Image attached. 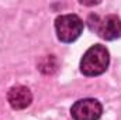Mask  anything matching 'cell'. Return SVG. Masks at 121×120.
I'll list each match as a JSON object with an SVG mask.
<instances>
[{
  "label": "cell",
  "mask_w": 121,
  "mask_h": 120,
  "mask_svg": "<svg viewBox=\"0 0 121 120\" xmlns=\"http://www.w3.org/2000/svg\"><path fill=\"white\" fill-rule=\"evenodd\" d=\"M83 21L76 14H63L55 20L56 35L62 42H73L83 31Z\"/></svg>",
  "instance_id": "cell-2"
},
{
  "label": "cell",
  "mask_w": 121,
  "mask_h": 120,
  "mask_svg": "<svg viewBox=\"0 0 121 120\" xmlns=\"http://www.w3.org/2000/svg\"><path fill=\"white\" fill-rule=\"evenodd\" d=\"M103 113L101 103L96 99H80L73 103L70 115L75 120H99Z\"/></svg>",
  "instance_id": "cell-4"
},
{
  "label": "cell",
  "mask_w": 121,
  "mask_h": 120,
  "mask_svg": "<svg viewBox=\"0 0 121 120\" xmlns=\"http://www.w3.org/2000/svg\"><path fill=\"white\" fill-rule=\"evenodd\" d=\"M7 100L10 103V106L16 110H23L26 107H28L32 102V95L31 90L27 86L23 85H17L13 86L7 93Z\"/></svg>",
  "instance_id": "cell-5"
},
{
  "label": "cell",
  "mask_w": 121,
  "mask_h": 120,
  "mask_svg": "<svg viewBox=\"0 0 121 120\" xmlns=\"http://www.w3.org/2000/svg\"><path fill=\"white\" fill-rule=\"evenodd\" d=\"M110 64V54L104 45L96 44L90 47L80 60V71L86 76H97L106 72Z\"/></svg>",
  "instance_id": "cell-1"
},
{
  "label": "cell",
  "mask_w": 121,
  "mask_h": 120,
  "mask_svg": "<svg viewBox=\"0 0 121 120\" xmlns=\"http://www.w3.org/2000/svg\"><path fill=\"white\" fill-rule=\"evenodd\" d=\"M89 23L90 28L96 31L103 40L113 41L121 37V20L114 14H108L103 18L91 14L89 17Z\"/></svg>",
  "instance_id": "cell-3"
}]
</instances>
